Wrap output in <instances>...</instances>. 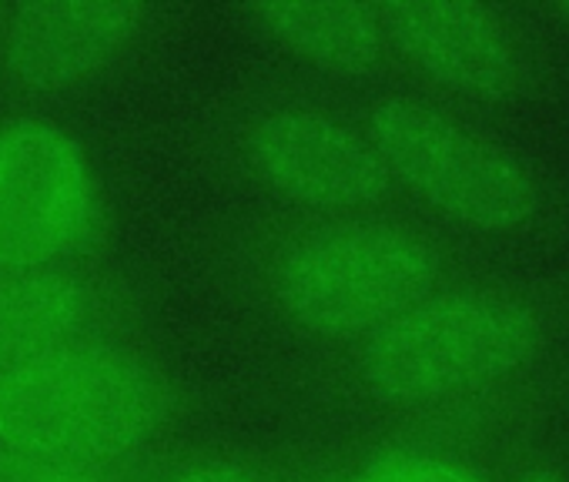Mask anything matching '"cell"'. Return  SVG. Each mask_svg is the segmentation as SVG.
I'll list each match as a JSON object with an SVG mask.
<instances>
[{
  "label": "cell",
  "instance_id": "1",
  "mask_svg": "<svg viewBox=\"0 0 569 482\" xmlns=\"http://www.w3.org/2000/svg\"><path fill=\"white\" fill-rule=\"evenodd\" d=\"M171 395L161 372L108 342H74L0 375V449L111 469L161 435Z\"/></svg>",
  "mask_w": 569,
  "mask_h": 482
},
{
  "label": "cell",
  "instance_id": "2",
  "mask_svg": "<svg viewBox=\"0 0 569 482\" xmlns=\"http://www.w3.org/2000/svg\"><path fill=\"white\" fill-rule=\"evenodd\" d=\"M539 312L502 289H432L362 342L366 389L396 405L456 402L519 375L542 349Z\"/></svg>",
  "mask_w": 569,
  "mask_h": 482
},
{
  "label": "cell",
  "instance_id": "3",
  "mask_svg": "<svg viewBox=\"0 0 569 482\" xmlns=\"http://www.w3.org/2000/svg\"><path fill=\"white\" fill-rule=\"evenodd\" d=\"M436 245L396 221L349 218L319 224L284 245L271 292L299 329L326 339H369L439 289Z\"/></svg>",
  "mask_w": 569,
  "mask_h": 482
},
{
  "label": "cell",
  "instance_id": "4",
  "mask_svg": "<svg viewBox=\"0 0 569 482\" xmlns=\"http://www.w3.org/2000/svg\"><path fill=\"white\" fill-rule=\"evenodd\" d=\"M366 134L389 181L469 231L516 234L542 208L519 154L432 104L386 98L372 108Z\"/></svg>",
  "mask_w": 569,
  "mask_h": 482
},
{
  "label": "cell",
  "instance_id": "5",
  "mask_svg": "<svg viewBox=\"0 0 569 482\" xmlns=\"http://www.w3.org/2000/svg\"><path fill=\"white\" fill-rule=\"evenodd\" d=\"M101 228V184L54 121H0V272L68 269Z\"/></svg>",
  "mask_w": 569,
  "mask_h": 482
},
{
  "label": "cell",
  "instance_id": "6",
  "mask_svg": "<svg viewBox=\"0 0 569 482\" xmlns=\"http://www.w3.org/2000/svg\"><path fill=\"white\" fill-rule=\"evenodd\" d=\"M244 151L271 194L326 214L372 208L392 184L369 134L316 108L261 114Z\"/></svg>",
  "mask_w": 569,
  "mask_h": 482
},
{
  "label": "cell",
  "instance_id": "7",
  "mask_svg": "<svg viewBox=\"0 0 569 482\" xmlns=\"http://www.w3.org/2000/svg\"><path fill=\"white\" fill-rule=\"evenodd\" d=\"M386 48L436 88L506 101L526 84V48L506 14L476 0H399L379 8Z\"/></svg>",
  "mask_w": 569,
  "mask_h": 482
},
{
  "label": "cell",
  "instance_id": "8",
  "mask_svg": "<svg viewBox=\"0 0 569 482\" xmlns=\"http://www.w3.org/2000/svg\"><path fill=\"white\" fill-rule=\"evenodd\" d=\"M144 21L141 4H24L0 21L4 68L31 91H64L108 71Z\"/></svg>",
  "mask_w": 569,
  "mask_h": 482
},
{
  "label": "cell",
  "instance_id": "9",
  "mask_svg": "<svg viewBox=\"0 0 569 482\" xmlns=\"http://www.w3.org/2000/svg\"><path fill=\"white\" fill-rule=\"evenodd\" d=\"M94 289L68 269L0 272V375L91 339Z\"/></svg>",
  "mask_w": 569,
  "mask_h": 482
},
{
  "label": "cell",
  "instance_id": "10",
  "mask_svg": "<svg viewBox=\"0 0 569 482\" xmlns=\"http://www.w3.org/2000/svg\"><path fill=\"white\" fill-rule=\"evenodd\" d=\"M248 14L278 48L319 71L366 74L389 51L372 4H254Z\"/></svg>",
  "mask_w": 569,
  "mask_h": 482
},
{
  "label": "cell",
  "instance_id": "11",
  "mask_svg": "<svg viewBox=\"0 0 569 482\" xmlns=\"http://www.w3.org/2000/svg\"><path fill=\"white\" fill-rule=\"evenodd\" d=\"M0 482H114L111 469L0 449Z\"/></svg>",
  "mask_w": 569,
  "mask_h": 482
},
{
  "label": "cell",
  "instance_id": "12",
  "mask_svg": "<svg viewBox=\"0 0 569 482\" xmlns=\"http://www.w3.org/2000/svg\"><path fill=\"white\" fill-rule=\"evenodd\" d=\"M148 482H271L254 462L231 455H194L154 472Z\"/></svg>",
  "mask_w": 569,
  "mask_h": 482
},
{
  "label": "cell",
  "instance_id": "13",
  "mask_svg": "<svg viewBox=\"0 0 569 482\" xmlns=\"http://www.w3.org/2000/svg\"><path fill=\"white\" fill-rule=\"evenodd\" d=\"M352 482H476V479L432 455H389L369 465L366 472H359Z\"/></svg>",
  "mask_w": 569,
  "mask_h": 482
},
{
  "label": "cell",
  "instance_id": "14",
  "mask_svg": "<svg viewBox=\"0 0 569 482\" xmlns=\"http://www.w3.org/2000/svg\"><path fill=\"white\" fill-rule=\"evenodd\" d=\"M509 482H569V472L556 462H532V465L512 472Z\"/></svg>",
  "mask_w": 569,
  "mask_h": 482
},
{
  "label": "cell",
  "instance_id": "15",
  "mask_svg": "<svg viewBox=\"0 0 569 482\" xmlns=\"http://www.w3.org/2000/svg\"><path fill=\"white\" fill-rule=\"evenodd\" d=\"M546 11H549V14H552L556 21H562V24L569 28V0H566V4H549Z\"/></svg>",
  "mask_w": 569,
  "mask_h": 482
},
{
  "label": "cell",
  "instance_id": "16",
  "mask_svg": "<svg viewBox=\"0 0 569 482\" xmlns=\"http://www.w3.org/2000/svg\"><path fill=\"white\" fill-rule=\"evenodd\" d=\"M0 21H4V11H0Z\"/></svg>",
  "mask_w": 569,
  "mask_h": 482
}]
</instances>
